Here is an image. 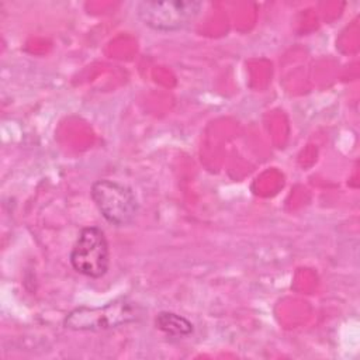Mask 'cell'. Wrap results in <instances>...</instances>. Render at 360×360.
Returning <instances> with one entry per match:
<instances>
[{
	"label": "cell",
	"mask_w": 360,
	"mask_h": 360,
	"mask_svg": "<svg viewBox=\"0 0 360 360\" xmlns=\"http://www.w3.org/2000/svg\"><path fill=\"white\" fill-rule=\"evenodd\" d=\"M202 3L193 0L141 1L136 6L139 20L160 32H173L187 27L201 11Z\"/></svg>",
	"instance_id": "obj_3"
},
{
	"label": "cell",
	"mask_w": 360,
	"mask_h": 360,
	"mask_svg": "<svg viewBox=\"0 0 360 360\" xmlns=\"http://www.w3.org/2000/svg\"><path fill=\"white\" fill-rule=\"evenodd\" d=\"M72 267L90 278L103 277L110 266V252L105 235L98 226H86L80 231L72 252Z\"/></svg>",
	"instance_id": "obj_4"
},
{
	"label": "cell",
	"mask_w": 360,
	"mask_h": 360,
	"mask_svg": "<svg viewBox=\"0 0 360 360\" xmlns=\"http://www.w3.org/2000/svg\"><path fill=\"white\" fill-rule=\"evenodd\" d=\"M90 194L104 219L115 226L131 224L139 211V202L132 188L118 181L97 180L93 183Z\"/></svg>",
	"instance_id": "obj_2"
},
{
	"label": "cell",
	"mask_w": 360,
	"mask_h": 360,
	"mask_svg": "<svg viewBox=\"0 0 360 360\" xmlns=\"http://www.w3.org/2000/svg\"><path fill=\"white\" fill-rule=\"evenodd\" d=\"M139 316L138 307L127 298H120L103 307H77L63 319L70 330H105L131 323Z\"/></svg>",
	"instance_id": "obj_1"
},
{
	"label": "cell",
	"mask_w": 360,
	"mask_h": 360,
	"mask_svg": "<svg viewBox=\"0 0 360 360\" xmlns=\"http://www.w3.org/2000/svg\"><path fill=\"white\" fill-rule=\"evenodd\" d=\"M155 325L159 330L169 336H188L193 333V323L186 319L184 316L169 312V311H162L158 314L155 318Z\"/></svg>",
	"instance_id": "obj_5"
}]
</instances>
